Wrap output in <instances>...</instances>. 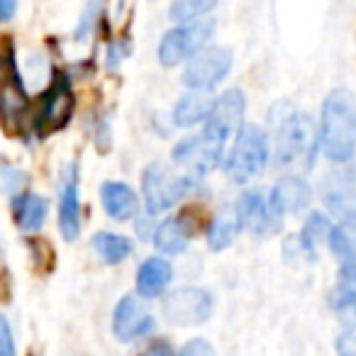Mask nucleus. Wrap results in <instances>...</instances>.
<instances>
[{"label":"nucleus","instance_id":"f257e3e1","mask_svg":"<svg viewBox=\"0 0 356 356\" xmlns=\"http://www.w3.org/2000/svg\"><path fill=\"white\" fill-rule=\"evenodd\" d=\"M320 149L330 161L346 163L356 154V95L349 88H334L322 103Z\"/></svg>","mask_w":356,"mask_h":356},{"label":"nucleus","instance_id":"f03ea898","mask_svg":"<svg viewBox=\"0 0 356 356\" xmlns=\"http://www.w3.org/2000/svg\"><path fill=\"white\" fill-rule=\"evenodd\" d=\"M320 134L315 132V122L310 115L288 110V115L278 118L273 129V163L278 168H307L315 166Z\"/></svg>","mask_w":356,"mask_h":356},{"label":"nucleus","instance_id":"7ed1b4c3","mask_svg":"<svg viewBox=\"0 0 356 356\" xmlns=\"http://www.w3.org/2000/svg\"><path fill=\"white\" fill-rule=\"evenodd\" d=\"M268 159H271V139L257 124H244L237 134H234L232 147L227 149L222 159L225 176L232 184H249L252 178L266 168Z\"/></svg>","mask_w":356,"mask_h":356},{"label":"nucleus","instance_id":"20e7f679","mask_svg":"<svg viewBox=\"0 0 356 356\" xmlns=\"http://www.w3.org/2000/svg\"><path fill=\"white\" fill-rule=\"evenodd\" d=\"M195 186V178L188 173L173 171L166 163H149L142 173V198L149 215H159L163 210L173 208L181 198H186Z\"/></svg>","mask_w":356,"mask_h":356},{"label":"nucleus","instance_id":"39448f33","mask_svg":"<svg viewBox=\"0 0 356 356\" xmlns=\"http://www.w3.org/2000/svg\"><path fill=\"white\" fill-rule=\"evenodd\" d=\"M213 35H215V20H210V17H200V20L176 25L159 42V49H156L159 61L166 69H173L178 64H188L200 49L208 47Z\"/></svg>","mask_w":356,"mask_h":356},{"label":"nucleus","instance_id":"423d86ee","mask_svg":"<svg viewBox=\"0 0 356 356\" xmlns=\"http://www.w3.org/2000/svg\"><path fill=\"white\" fill-rule=\"evenodd\" d=\"M74 110H76V95L71 90L69 79H66V74L56 71L49 88L40 95V103H37V110L32 115L35 132L42 139L59 132V129H64L69 124Z\"/></svg>","mask_w":356,"mask_h":356},{"label":"nucleus","instance_id":"0eeeda50","mask_svg":"<svg viewBox=\"0 0 356 356\" xmlns=\"http://www.w3.org/2000/svg\"><path fill=\"white\" fill-rule=\"evenodd\" d=\"M229 69H232V49L227 47H205L200 49L193 59L186 64L184 69V86L188 90H198V93H208L218 83H222L227 79Z\"/></svg>","mask_w":356,"mask_h":356},{"label":"nucleus","instance_id":"6e6552de","mask_svg":"<svg viewBox=\"0 0 356 356\" xmlns=\"http://www.w3.org/2000/svg\"><path fill=\"white\" fill-rule=\"evenodd\" d=\"M215 307V298L210 291L198 286H184L171 291L163 298V317L171 325L178 327H195L210 320Z\"/></svg>","mask_w":356,"mask_h":356},{"label":"nucleus","instance_id":"1a4fd4ad","mask_svg":"<svg viewBox=\"0 0 356 356\" xmlns=\"http://www.w3.org/2000/svg\"><path fill=\"white\" fill-rule=\"evenodd\" d=\"M225 149H227L225 144L215 142L208 134L200 132L198 137L181 139V142L173 147L171 156L176 166L184 168V173H188V176H193V178H200V176H205V173L215 171V168L222 163L225 154H227Z\"/></svg>","mask_w":356,"mask_h":356},{"label":"nucleus","instance_id":"9d476101","mask_svg":"<svg viewBox=\"0 0 356 356\" xmlns=\"http://www.w3.org/2000/svg\"><path fill=\"white\" fill-rule=\"evenodd\" d=\"M244 113H247V98L242 90H225L218 100H213V110L203 124V134L227 147L229 139H234V134L244 127Z\"/></svg>","mask_w":356,"mask_h":356},{"label":"nucleus","instance_id":"9b49d317","mask_svg":"<svg viewBox=\"0 0 356 356\" xmlns=\"http://www.w3.org/2000/svg\"><path fill=\"white\" fill-rule=\"evenodd\" d=\"M234 215H237L239 227L252 232L254 237H266V234L276 232L281 227V218L273 213L268 198L259 188H252L239 195L237 205H234Z\"/></svg>","mask_w":356,"mask_h":356},{"label":"nucleus","instance_id":"f8f14e48","mask_svg":"<svg viewBox=\"0 0 356 356\" xmlns=\"http://www.w3.org/2000/svg\"><path fill=\"white\" fill-rule=\"evenodd\" d=\"M154 332V317L137 296H124L115 305L113 334L118 341H134Z\"/></svg>","mask_w":356,"mask_h":356},{"label":"nucleus","instance_id":"ddd939ff","mask_svg":"<svg viewBox=\"0 0 356 356\" xmlns=\"http://www.w3.org/2000/svg\"><path fill=\"white\" fill-rule=\"evenodd\" d=\"M59 229L66 242H74L81 234V198L76 166H66L59 181Z\"/></svg>","mask_w":356,"mask_h":356},{"label":"nucleus","instance_id":"4468645a","mask_svg":"<svg viewBox=\"0 0 356 356\" xmlns=\"http://www.w3.org/2000/svg\"><path fill=\"white\" fill-rule=\"evenodd\" d=\"M312 188L302 176L288 173V176L278 178L276 186L268 193V203H271L273 213L283 220V215H298L310 205Z\"/></svg>","mask_w":356,"mask_h":356},{"label":"nucleus","instance_id":"2eb2a0df","mask_svg":"<svg viewBox=\"0 0 356 356\" xmlns=\"http://www.w3.org/2000/svg\"><path fill=\"white\" fill-rule=\"evenodd\" d=\"M195 229H198V220L193 218L191 210H181L173 218H166L161 225L154 229V247L161 254H181L193 239Z\"/></svg>","mask_w":356,"mask_h":356},{"label":"nucleus","instance_id":"dca6fc26","mask_svg":"<svg viewBox=\"0 0 356 356\" xmlns=\"http://www.w3.org/2000/svg\"><path fill=\"white\" fill-rule=\"evenodd\" d=\"M322 200L339 225H356V184L349 176H334L325 181Z\"/></svg>","mask_w":356,"mask_h":356},{"label":"nucleus","instance_id":"f3484780","mask_svg":"<svg viewBox=\"0 0 356 356\" xmlns=\"http://www.w3.org/2000/svg\"><path fill=\"white\" fill-rule=\"evenodd\" d=\"M173 281V266L163 257H149L137 268V296L144 300H154V298L163 296L168 283Z\"/></svg>","mask_w":356,"mask_h":356},{"label":"nucleus","instance_id":"a211bd4d","mask_svg":"<svg viewBox=\"0 0 356 356\" xmlns=\"http://www.w3.org/2000/svg\"><path fill=\"white\" fill-rule=\"evenodd\" d=\"M100 200H103L105 213L118 222L132 220L139 213V198L127 184L122 181H108L100 186Z\"/></svg>","mask_w":356,"mask_h":356},{"label":"nucleus","instance_id":"6ab92c4d","mask_svg":"<svg viewBox=\"0 0 356 356\" xmlns=\"http://www.w3.org/2000/svg\"><path fill=\"white\" fill-rule=\"evenodd\" d=\"M210 110H213V100L205 93H198V90H191L184 98H178V103L173 105V124L176 127H193V124H205Z\"/></svg>","mask_w":356,"mask_h":356},{"label":"nucleus","instance_id":"aec40b11","mask_svg":"<svg viewBox=\"0 0 356 356\" xmlns=\"http://www.w3.org/2000/svg\"><path fill=\"white\" fill-rule=\"evenodd\" d=\"M47 210H49V203L47 198L37 193H20L15 200H13V213H15V222L20 229L25 232H37L42 229L47 220Z\"/></svg>","mask_w":356,"mask_h":356},{"label":"nucleus","instance_id":"412c9836","mask_svg":"<svg viewBox=\"0 0 356 356\" xmlns=\"http://www.w3.org/2000/svg\"><path fill=\"white\" fill-rule=\"evenodd\" d=\"M90 247H93V252L98 254L100 261L110 264V266L124 261V259L132 254V242H129L124 234H115V232L93 234V239H90Z\"/></svg>","mask_w":356,"mask_h":356},{"label":"nucleus","instance_id":"4be33fe9","mask_svg":"<svg viewBox=\"0 0 356 356\" xmlns=\"http://www.w3.org/2000/svg\"><path fill=\"white\" fill-rule=\"evenodd\" d=\"M332 307L346 320H356V268L341 266L339 281L332 291Z\"/></svg>","mask_w":356,"mask_h":356},{"label":"nucleus","instance_id":"5701e85b","mask_svg":"<svg viewBox=\"0 0 356 356\" xmlns=\"http://www.w3.org/2000/svg\"><path fill=\"white\" fill-rule=\"evenodd\" d=\"M327 244L341 266L356 268V225H334Z\"/></svg>","mask_w":356,"mask_h":356},{"label":"nucleus","instance_id":"b1692460","mask_svg":"<svg viewBox=\"0 0 356 356\" xmlns=\"http://www.w3.org/2000/svg\"><path fill=\"white\" fill-rule=\"evenodd\" d=\"M332 227H334V225L330 222V218H327V215H322V213L307 215L305 225H302V232L298 234V237H300V242H302V247H305L307 257H315L317 249H320L322 244L330 239Z\"/></svg>","mask_w":356,"mask_h":356},{"label":"nucleus","instance_id":"393cba45","mask_svg":"<svg viewBox=\"0 0 356 356\" xmlns=\"http://www.w3.org/2000/svg\"><path fill=\"white\" fill-rule=\"evenodd\" d=\"M239 229L242 227H239V222H237V215H220L208 227V247L213 249V252H222V249L232 247Z\"/></svg>","mask_w":356,"mask_h":356},{"label":"nucleus","instance_id":"a878e982","mask_svg":"<svg viewBox=\"0 0 356 356\" xmlns=\"http://www.w3.org/2000/svg\"><path fill=\"white\" fill-rule=\"evenodd\" d=\"M220 0H173L171 3V15L173 22H191V20H200L205 13H210Z\"/></svg>","mask_w":356,"mask_h":356},{"label":"nucleus","instance_id":"bb28decb","mask_svg":"<svg viewBox=\"0 0 356 356\" xmlns=\"http://www.w3.org/2000/svg\"><path fill=\"white\" fill-rule=\"evenodd\" d=\"M176 356H218L215 346L208 339H191L188 344H184V349L178 351Z\"/></svg>","mask_w":356,"mask_h":356},{"label":"nucleus","instance_id":"cd10ccee","mask_svg":"<svg viewBox=\"0 0 356 356\" xmlns=\"http://www.w3.org/2000/svg\"><path fill=\"white\" fill-rule=\"evenodd\" d=\"M15 339H13L10 322L0 315V356H15Z\"/></svg>","mask_w":356,"mask_h":356},{"label":"nucleus","instance_id":"c85d7f7f","mask_svg":"<svg viewBox=\"0 0 356 356\" xmlns=\"http://www.w3.org/2000/svg\"><path fill=\"white\" fill-rule=\"evenodd\" d=\"M137 356H176V349H173L166 339H156V341H152L147 349L139 351Z\"/></svg>","mask_w":356,"mask_h":356},{"label":"nucleus","instance_id":"c756f323","mask_svg":"<svg viewBox=\"0 0 356 356\" xmlns=\"http://www.w3.org/2000/svg\"><path fill=\"white\" fill-rule=\"evenodd\" d=\"M337 351H339V356H356V334H341L339 339H337Z\"/></svg>","mask_w":356,"mask_h":356},{"label":"nucleus","instance_id":"7c9ffc66","mask_svg":"<svg viewBox=\"0 0 356 356\" xmlns=\"http://www.w3.org/2000/svg\"><path fill=\"white\" fill-rule=\"evenodd\" d=\"M17 13V0H0V22H10Z\"/></svg>","mask_w":356,"mask_h":356}]
</instances>
